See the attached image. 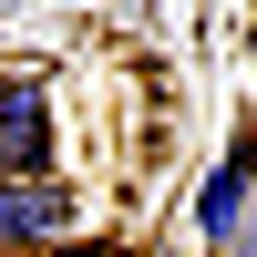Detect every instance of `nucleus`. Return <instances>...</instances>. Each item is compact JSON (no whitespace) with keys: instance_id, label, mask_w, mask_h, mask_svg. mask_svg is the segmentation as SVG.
I'll return each mask as SVG.
<instances>
[{"instance_id":"obj_1","label":"nucleus","mask_w":257,"mask_h":257,"mask_svg":"<svg viewBox=\"0 0 257 257\" xmlns=\"http://www.w3.org/2000/svg\"><path fill=\"white\" fill-rule=\"evenodd\" d=\"M52 144H62L52 93H41L31 72H11V82H0V185H31V175H52Z\"/></svg>"},{"instance_id":"obj_2","label":"nucleus","mask_w":257,"mask_h":257,"mask_svg":"<svg viewBox=\"0 0 257 257\" xmlns=\"http://www.w3.org/2000/svg\"><path fill=\"white\" fill-rule=\"evenodd\" d=\"M41 237H72V196H62L52 175L0 185V257H11V247H41Z\"/></svg>"},{"instance_id":"obj_3","label":"nucleus","mask_w":257,"mask_h":257,"mask_svg":"<svg viewBox=\"0 0 257 257\" xmlns=\"http://www.w3.org/2000/svg\"><path fill=\"white\" fill-rule=\"evenodd\" d=\"M237 216H247V165H216V175L196 185V237L226 247V237H237Z\"/></svg>"},{"instance_id":"obj_4","label":"nucleus","mask_w":257,"mask_h":257,"mask_svg":"<svg viewBox=\"0 0 257 257\" xmlns=\"http://www.w3.org/2000/svg\"><path fill=\"white\" fill-rule=\"evenodd\" d=\"M62 11H82V0H62Z\"/></svg>"}]
</instances>
